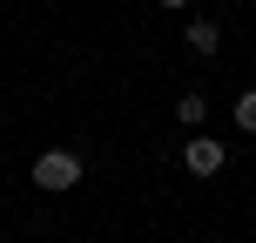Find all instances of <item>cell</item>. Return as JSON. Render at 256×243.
I'll list each match as a JSON object with an SVG mask.
<instances>
[{
    "label": "cell",
    "instance_id": "cell-1",
    "mask_svg": "<svg viewBox=\"0 0 256 243\" xmlns=\"http://www.w3.org/2000/svg\"><path fill=\"white\" fill-rule=\"evenodd\" d=\"M27 176H34V189H48V196L54 189H74V182H81V155L74 149H40Z\"/></svg>",
    "mask_w": 256,
    "mask_h": 243
},
{
    "label": "cell",
    "instance_id": "cell-2",
    "mask_svg": "<svg viewBox=\"0 0 256 243\" xmlns=\"http://www.w3.org/2000/svg\"><path fill=\"white\" fill-rule=\"evenodd\" d=\"M222 162H230V149H222V142H216V135H196V142H189V149H182V169H189V176H202V182H209V176H216V169H222Z\"/></svg>",
    "mask_w": 256,
    "mask_h": 243
},
{
    "label": "cell",
    "instance_id": "cell-3",
    "mask_svg": "<svg viewBox=\"0 0 256 243\" xmlns=\"http://www.w3.org/2000/svg\"><path fill=\"white\" fill-rule=\"evenodd\" d=\"M176 122H182V128H202V122H209V95H202V88H189V95L176 102Z\"/></svg>",
    "mask_w": 256,
    "mask_h": 243
},
{
    "label": "cell",
    "instance_id": "cell-4",
    "mask_svg": "<svg viewBox=\"0 0 256 243\" xmlns=\"http://www.w3.org/2000/svg\"><path fill=\"white\" fill-rule=\"evenodd\" d=\"M189 48H196V54H216V48H222L216 21H189Z\"/></svg>",
    "mask_w": 256,
    "mask_h": 243
},
{
    "label": "cell",
    "instance_id": "cell-5",
    "mask_svg": "<svg viewBox=\"0 0 256 243\" xmlns=\"http://www.w3.org/2000/svg\"><path fill=\"white\" fill-rule=\"evenodd\" d=\"M236 128H243V135H256V88L236 95Z\"/></svg>",
    "mask_w": 256,
    "mask_h": 243
},
{
    "label": "cell",
    "instance_id": "cell-6",
    "mask_svg": "<svg viewBox=\"0 0 256 243\" xmlns=\"http://www.w3.org/2000/svg\"><path fill=\"white\" fill-rule=\"evenodd\" d=\"M162 7H189V0H162Z\"/></svg>",
    "mask_w": 256,
    "mask_h": 243
}]
</instances>
